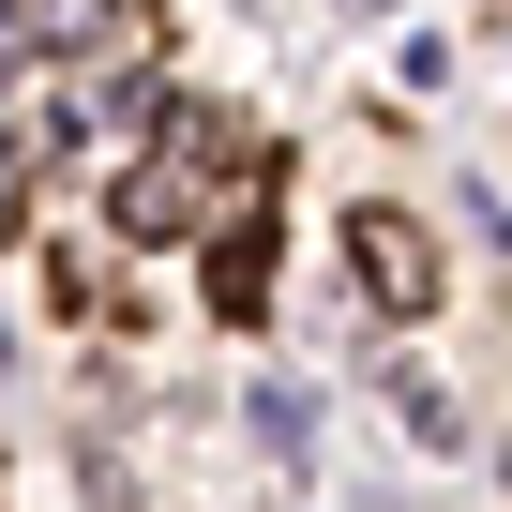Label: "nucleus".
I'll return each mask as SVG.
<instances>
[{
	"label": "nucleus",
	"mask_w": 512,
	"mask_h": 512,
	"mask_svg": "<svg viewBox=\"0 0 512 512\" xmlns=\"http://www.w3.org/2000/svg\"><path fill=\"white\" fill-rule=\"evenodd\" d=\"M241 422H256V452H302V437H317V407H302V392H287V377H272V392H256V407H241Z\"/></svg>",
	"instance_id": "7ed1b4c3"
},
{
	"label": "nucleus",
	"mask_w": 512,
	"mask_h": 512,
	"mask_svg": "<svg viewBox=\"0 0 512 512\" xmlns=\"http://www.w3.org/2000/svg\"><path fill=\"white\" fill-rule=\"evenodd\" d=\"M347 256H362V287H377V302H437V241H422L407 211H362Z\"/></svg>",
	"instance_id": "f257e3e1"
},
{
	"label": "nucleus",
	"mask_w": 512,
	"mask_h": 512,
	"mask_svg": "<svg viewBox=\"0 0 512 512\" xmlns=\"http://www.w3.org/2000/svg\"><path fill=\"white\" fill-rule=\"evenodd\" d=\"M211 317H272V226L256 211H226V241H211Z\"/></svg>",
	"instance_id": "f03ea898"
}]
</instances>
